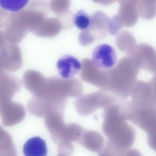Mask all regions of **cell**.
Segmentation results:
<instances>
[{
    "mask_svg": "<svg viewBox=\"0 0 156 156\" xmlns=\"http://www.w3.org/2000/svg\"><path fill=\"white\" fill-rule=\"evenodd\" d=\"M96 66L91 68L82 66L80 77L83 81L101 89H105L108 81L107 72Z\"/></svg>",
    "mask_w": 156,
    "mask_h": 156,
    "instance_id": "12",
    "label": "cell"
},
{
    "mask_svg": "<svg viewBox=\"0 0 156 156\" xmlns=\"http://www.w3.org/2000/svg\"><path fill=\"white\" fill-rule=\"evenodd\" d=\"M149 82L151 83L154 91L156 92V73Z\"/></svg>",
    "mask_w": 156,
    "mask_h": 156,
    "instance_id": "22",
    "label": "cell"
},
{
    "mask_svg": "<svg viewBox=\"0 0 156 156\" xmlns=\"http://www.w3.org/2000/svg\"><path fill=\"white\" fill-rule=\"evenodd\" d=\"M57 67L60 76L67 79L73 78L76 75L81 69L82 65L76 58L66 55L58 61Z\"/></svg>",
    "mask_w": 156,
    "mask_h": 156,
    "instance_id": "10",
    "label": "cell"
},
{
    "mask_svg": "<svg viewBox=\"0 0 156 156\" xmlns=\"http://www.w3.org/2000/svg\"><path fill=\"white\" fill-rule=\"evenodd\" d=\"M67 98H41L33 96L28 101L27 107L29 112L38 117L44 118L48 112L53 111H64Z\"/></svg>",
    "mask_w": 156,
    "mask_h": 156,
    "instance_id": "4",
    "label": "cell"
},
{
    "mask_svg": "<svg viewBox=\"0 0 156 156\" xmlns=\"http://www.w3.org/2000/svg\"><path fill=\"white\" fill-rule=\"evenodd\" d=\"M147 133V144L156 152V128Z\"/></svg>",
    "mask_w": 156,
    "mask_h": 156,
    "instance_id": "21",
    "label": "cell"
},
{
    "mask_svg": "<svg viewBox=\"0 0 156 156\" xmlns=\"http://www.w3.org/2000/svg\"><path fill=\"white\" fill-rule=\"evenodd\" d=\"M98 156H143L140 152L134 149H125L112 144L108 140L99 152Z\"/></svg>",
    "mask_w": 156,
    "mask_h": 156,
    "instance_id": "17",
    "label": "cell"
},
{
    "mask_svg": "<svg viewBox=\"0 0 156 156\" xmlns=\"http://www.w3.org/2000/svg\"><path fill=\"white\" fill-rule=\"evenodd\" d=\"M154 92L149 81L137 80L130 95L131 101L135 107L145 108L149 104Z\"/></svg>",
    "mask_w": 156,
    "mask_h": 156,
    "instance_id": "9",
    "label": "cell"
},
{
    "mask_svg": "<svg viewBox=\"0 0 156 156\" xmlns=\"http://www.w3.org/2000/svg\"><path fill=\"white\" fill-rule=\"evenodd\" d=\"M48 152L45 141L39 136L29 139L23 147L25 156H46Z\"/></svg>",
    "mask_w": 156,
    "mask_h": 156,
    "instance_id": "16",
    "label": "cell"
},
{
    "mask_svg": "<svg viewBox=\"0 0 156 156\" xmlns=\"http://www.w3.org/2000/svg\"><path fill=\"white\" fill-rule=\"evenodd\" d=\"M85 129L75 123L65 125L61 133L60 141L65 140L79 144Z\"/></svg>",
    "mask_w": 156,
    "mask_h": 156,
    "instance_id": "18",
    "label": "cell"
},
{
    "mask_svg": "<svg viewBox=\"0 0 156 156\" xmlns=\"http://www.w3.org/2000/svg\"><path fill=\"white\" fill-rule=\"evenodd\" d=\"M0 114L3 124L11 126L22 121L26 112L22 104L11 100L0 102Z\"/></svg>",
    "mask_w": 156,
    "mask_h": 156,
    "instance_id": "7",
    "label": "cell"
},
{
    "mask_svg": "<svg viewBox=\"0 0 156 156\" xmlns=\"http://www.w3.org/2000/svg\"><path fill=\"white\" fill-rule=\"evenodd\" d=\"M59 156H61L59 155Z\"/></svg>",
    "mask_w": 156,
    "mask_h": 156,
    "instance_id": "23",
    "label": "cell"
},
{
    "mask_svg": "<svg viewBox=\"0 0 156 156\" xmlns=\"http://www.w3.org/2000/svg\"><path fill=\"white\" fill-rule=\"evenodd\" d=\"M140 68L135 62L110 69L107 71V84L104 89L120 99H125L131 94Z\"/></svg>",
    "mask_w": 156,
    "mask_h": 156,
    "instance_id": "2",
    "label": "cell"
},
{
    "mask_svg": "<svg viewBox=\"0 0 156 156\" xmlns=\"http://www.w3.org/2000/svg\"><path fill=\"white\" fill-rule=\"evenodd\" d=\"M61 28V23L58 19L46 17L38 25L31 29L30 31L39 37L52 38L58 34Z\"/></svg>",
    "mask_w": 156,
    "mask_h": 156,
    "instance_id": "11",
    "label": "cell"
},
{
    "mask_svg": "<svg viewBox=\"0 0 156 156\" xmlns=\"http://www.w3.org/2000/svg\"><path fill=\"white\" fill-rule=\"evenodd\" d=\"M47 78L38 72L32 69L27 70L23 77V83L26 88L33 95L40 92L44 86Z\"/></svg>",
    "mask_w": 156,
    "mask_h": 156,
    "instance_id": "13",
    "label": "cell"
},
{
    "mask_svg": "<svg viewBox=\"0 0 156 156\" xmlns=\"http://www.w3.org/2000/svg\"><path fill=\"white\" fill-rule=\"evenodd\" d=\"M92 60L93 64L101 69L112 68L117 61L115 50L112 46L106 44L96 46L92 52Z\"/></svg>",
    "mask_w": 156,
    "mask_h": 156,
    "instance_id": "6",
    "label": "cell"
},
{
    "mask_svg": "<svg viewBox=\"0 0 156 156\" xmlns=\"http://www.w3.org/2000/svg\"><path fill=\"white\" fill-rule=\"evenodd\" d=\"M103 116L102 130L108 140L124 149L131 147L135 141L136 131L122 114L118 101L104 109Z\"/></svg>",
    "mask_w": 156,
    "mask_h": 156,
    "instance_id": "1",
    "label": "cell"
},
{
    "mask_svg": "<svg viewBox=\"0 0 156 156\" xmlns=\"http://www.w3.org/2000/svg\"><path fill=\"white\" fill-rule=\"evenodd\" d=\"M63 117V111H53L47 113L44 117L46 127L51 135H58V140L66 125Z\"/></svg>",
    "mask_w": 156,
    "mask_h": 156,
    "instance_id": "15",
    "label": "cell"
},
{
    "mask_svg": "<svg viewBox=\"0 0 156 156\" xmlns=\"http://www.w3.org/2000/svg\"><path fill=\"white\" fill-rule=\"evenodd\" d=\"M79 144L91 151L99 153L104 146V140L100 133L86 129Z\"/></svg>",
    "mask_w": 156,
    "mask_h": 156,
    "instance_id": "14",
    "label": "cell"
},
{
    "mask_svg": "<svg viewBox=\"0 0 156 156\" xmlns=\"http://www.w3.org/2000/svg\"><path fill=\"white\" fill-rule=\"evenodd\" d=\"M119 99L105 89H101L94 92L81 95L75 100L74 106L79 115L86 116L100 108L104 109Z\"/></svg>",
    "mask_w": 156,
    "mask_h": 156,
    "instance_id": "3",
    "label": "cell"
},
{
    "mask_svg": "<svg viewBox=\"0 0 156 156\" xmlns=\"http://www.w3.org/2000/svg\"><path fill=\"white\" fill-rule=\"evenodd\" d=\"M29 2L26 0H0V6L5 10L17 12L23 9Z\"/></svg>",
    "mask_w": 156,
    "mask_h": 156,
    "instance_id": "20",
    "label": "cell"
},
{
    "mask_svg": "<svg viewBox=\"0 0 156 156\" xmlns=\"http://www.w3.org/2000/svg\"><path fill=\"white\" fill-rule=\"evenodd\" d=\"M22 64L21 51L16 44L5 41L0 43V70L14 72L19 70Z\"/></svg>",
    "mask_w": 156,
    "mask_h": 156,
    "instance_id": "5",
    "label": "cell"
},
{
    "mask_svg": "<svg viewBox=\"0 0 156 156\" xmlns=\"http://www.w3.org/2000/svg\"><path fill=\"white\" fill-rule=\"evenodd\" d=\"M92 18L84 10L80 9L75 15L73 22L79 29L85 31L89 28L92 23Z\"/></svg>",
    "mask_w": 156,
    "mask_h": 156,
    "instance_id": "19",
    "label": "cell"
},
{
    "mask_svg": "<svg viewBox=\"0 0 156 156\" xmlns=\"http://www.w3.org/2000/svg\"><path fill=\"white\" fill-rule=\"evenodd\" d=\"M0 102L12 100L22 86L21 81L15 76L0 70Z\"/></svg>",
    "mask_w": 156,
    "mask_h": 156,
    "instance_id": "8",
    "label": "cell"
}]
</instances>
